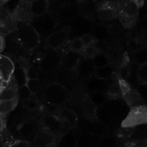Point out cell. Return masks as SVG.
Returning <instances> with one entry per match:
<instances>
[{"mask_svg": "<svg viewBox=\"0 0 147 147\" xmlns=\"http://www.w3.org/2000/svg\"><path fill=\"white\" fill-rule=\"evenodd\" d=\"M0 146H5V143H4L3 138L1 134H0Z\"/></svg>", "mask_w": 147, "mask_h": 147, "instance_id": "42", "label": "cell"}, {"mask_svg": "<svg viewBox=\"0 0 147 147\" xmlns=\"http://www.w3.org/2000/svg\"><path fill=\"white\" fill-rule=\"evenodd\" d=\"M30 1L31 0H20L11 13L13 17L17 22L30 23L33 20V16L30 12Z\"/></svg>", "mask_w": 147, "mask_h": 147, "instance_id": "9", "label": "cell"}, {"mask_svg": "<svg viewBox=\"0 0 147 147\" xmlns=\"http://www.w3.org/2000/svg\"><path fill=\"white\" fill-rule=\"evenodd\" d=\"M69 37V28H64L53 32L47 40V46L51 49H59L67 41Z\"/></svg>", "mask_w": 147, "mask_h": 147, "instance_id": "10", "label": "cell"}, {"mask_svg": "<svg viewBox=\"0 0 147 147\" xmlns=\"http://www.w3.org/2000/svg\"><path fill=\"white\" fill-rule=\"evenodd\" d=\"M26 71V76H27V79L29 78V79H35V78H38V73L36 71V70L33 67V66H30V65L25 69Z\"/></svg>", "mask_w": 147, "mask_h": 147, "instance_id": "36", "label": "cell"}, {"mask_svg": "<svg viewBox=\"0 0 147 147\" xmlns=\"http://www.w3.org/2000/svg\"><path fill=\"white\" fill-rule=\"evenodd\" d=\"M119 18L126 28H130L135 24L138 16L140 6L133 0H118Z\"/></svg>", "mask_w": 147, "mask_h": 147, "instance_id": "2", "label": "cell"}, {"mask_svg": "<svg viewBox=\"0 0 147 147\" xmlns=\"http://www.w3.org/2000/svg\"><path fill=\"white\" fill-rule=\"evenodd\" d=\"M138 80L140 84H147V63L141 65L138 70Z\"/></svg>", "mask_w": 147, "mask_h": 147, "instance_id": "32", "label": "cell"}, {"mask_svg": "<svg viewBox=\"0 0 147 147\" xmlns=\"http://www.w3.org/2000/svg\"><path fill=\"white\" fill-rule=\"evenodd\" d=\"M54 136L49 134L47 131L42 128V130L39 131L34 138V142L36 146H52V141H54Z\"/></svg>", "mask_w": 147, "mask_h": 147, "instance_id": "21", "label": "cell"}, {"mask_svg": "<svg viewBox=\"0 0 147 147\" xmlns=\"http://www.w3.org/2000/svg\"><path fill=\"white\" fill-rule=\"evenodd\" d=\"M92 62H93V65H95L96 68L97 67H102V66H105L107 65H109L110 64V61H109V57L103 53H97L92 59H91Z\"/></svg>", "mask_w": 147, "mask_h": 147, "instance_id": "26", "label": "cell"}, {"mask_svg": "<svg viewBox=\"0 0 147 147\" xmlns=\"http://www.w3.org/2000/svg\"><path fill=\"white\" fill-rule=\"evenodd\" d=\"M133 1H134L140 7H141V6L144 4V1H145V0H133Z\"/></svg>", "mask_w": 147, "mask_h": 147, "instance_id": "41", "label": "cell"}, {"mask_svg": "<svg viewBox=\"0 0 147 147\" xmlns=\"http://www.w3.org/2000/svg\"><path fill=\"white\" fill-rule=\"evenodd\" d=\"M48 0H31L30 1V12L33 17L43 15L49 9Z\"/></svg>", "mask_w": 147, "mask_h": 147, "instance_id": "17", "label": "cell"}, {"mask_svg": "<svg viewBox=\"0 0 147 147\" xmlns=\"http://www.w3.org/2000/svg\"><path fill=\"white\" fill-rule=\"evenodd\" d=\"M80 127L85 133L94 135H99L104 133L106 127L101 125L100 123H96L95 121H92L90 120H83L80 122Z\"/></svg>", "mask_w": 147, "mask_h": 147, "instance_id": "16", "label": "cell"}, {"mask_svg": "<svg viewBox=\"0 0 147 147\" xmlns=\"http://www.w3.org/2000/svg\"><path fill=\"white\" fill-rule=\"evenodd\" d=\"M140 28L142 29L143 32H146V16L144 17V19L141 21V23H140Z\"/></svg>", "mask_w": 147, "mask_h": 147, "instance_id": "39", "label": "cell"}, {"mask_svg": "<svg viewBox=\"0 0 147 147\" xmlns=\"http://www.w3.org/2000/svg\"><path fill=\"white\" fill-rule=\"evenodd\" d=\"M54 115H57L67 127L76 126V124L78 123V121L76 113L68 108L59 109L56 111V114H54Z\"/></svg>", "mask_w": 147, "mask_h": 147, "instance_id": "13", "label": "cell"}, {"mask_svg": "<svg viewBox=\"0 0 147 147\" xmlns=\"http://www.w3.org/2000/svg\"><path fill=\"white\" fill-rule=\"evenodd\" d=\"M59 142L57 144L58 146L60 147H77V135L72 133L65 132L59 138Z\"/></svg>", "mask_w": 147, "mask_h": 147, "instance_id": "22", "label": "cell"}, {"mask_svg": "<svg viewBox=\"0 0 147 147\" xmlns=\"http://www.w3.org/2000/svg\"><path fill=\"white\" fill-rule=\"evenodd\" d=\"M90 100H91V102L96 107L100 106V105H102V104L106 103L107 96L104 94V92H101V91L92 92V94L90 96Z\"/></svg>", "mask_w": 147, "mask_h": 147, "instance_id": "28", "label": "cell"}, {"mask_svg": "<svg viewBox=\"0 0 147 147\" xmlns=\"http://www.w3.org/2000/svg\"><path fill=\"white\" fill-rule=\"evenodd\" d=\"M32 96H34V94L30 91V90L27 87L26 84L21 86L18 88V90H17V97L19 99H21L22 101L25 100V99H28L29 97H31Z\"/></svg>", "mask_w": 147, "mask_h": 147, "instance_id": "31", "label": "cell"}, {"mask_svg": "<svg viewBox=\"0 0 147 147\" xmlns=\"http://www.w3.org/2000/svg\"><path fill=\"white\" fill-rule=\"evenodd\" d=\"M35 131V125L32 120H24L17 127V132L22 138L30 137Z\"/></svg>", "mask_w": 147, "mask_h": 147, "instance_id": "20", "label": "cell"}, {"mask_svg": "<svg viewBox=\"0 0 147 147\" xmlns=\"http://www.w3.org/2000/svg\"><path fill=\"white\" fill-rule=\"evenodd\" d=\"M81 52L83 53V56L84 57L89 58V59H92L97 53H99V50L96 47L95 43H93V44H90V45L84 46Z\"/></svg>", "mask_w": 147, "mask_h": 147, "instance_id": "29", "label": "cell"}, {"mask_svg": "<svg viewBox=\"0 0 147 147\" xmlns=\"http://www.w3.org/2000/svg\"><path fill=\"white\" fill-rule=\"evenodd\" d=\"M21 47L28 52L34 50L40 44V35L31 23H22L16 30Z\"/></svg>", "mask_w": 147, "mask_h": 147, "instance_id": "1", "label": "cell"}, {"mask_svg": "<svg viewBox=\"0 0 147 147\" xmlns=\"http://www.w3.org/2000/svg\"><path fill=\"white\" fill-rule=\"evenodd\" d=\"M5 127H6L5 121L3 119V117H0V134L5 129Z\"/></svg>", "mask_w": 147, "mask_h": 147, "instance_id": "40", "label": "cell"}, {"mask_svg": "<svg viewBox=\"0 0 147 147\" xmlns=\"http://www.w3.org/2000/svg\"><path fill=\"white\" fill-rule=\"evenodd\" d=\"M84 47V45L81 38H76L73 40H71L70 43V49L74 51V52L81 53Z\"/></svg>", "mask_w": 147, "mask_h": 147, "instance_id": "34", "label": "cell"}, {"mask_svg": "<svg viewBox=\"0 0 147 147\" xmlns=\"http://www.w3.org/2000/svg\"><path fill=\"white\" fill-rule=\"evenodd\" d=\"M68 97V92L65 87L59 83H53L47 85L43 93L44 101L50 106H61Z\"/></svg>", "mask_w": 147, "mask_h": 147, "instance_id": "3", "label": "cell"}, {"mask_svg": "<svg viewBox=\"0 0 147 147\" xmlns=\"http://www.w3.org/2000/svg\"><path fill=\"white\" fill-rule=\"evenodd\" d=\"M42 128L47 131L54 137L59 138L63 134L67 132L66 125L54 114H47L41 118Z\"/></svg>", "mask_w": 147, "mask_h": 147, "instance_id": "6", "label": "cell"}, {"mask_svg": "<svg viewBox=\"0 0 147 147\" xmlns=\"http://www.w3.org/2000/svg\"><path fill=\"white\" fill-rule=\"evenodd\" d=\"M115 73V69L114 67L109 64L105 66H102V67H97L95 69L94 71V76L102 78V79H110Z\"/></svg>", "mask_w": 147, "mask_h": 147, "instance_id": "23", "label": "cell"}, {"mask_svg": "<svg viewBox=\"0 0 147 147\" xmlns=\"http://www.w3.org/2000/svg\"><path fill=\"white\" fill-rule=\"evenodd\" d=\"M58 49H51L47 51L40 60V69L45 72H53L58 70L61 64L62 55L57 51Z\"/></svg>", "mask_w": 147, "mask_h": 147, "instance_id": "7", "label": "cell"}, {"mask_svg": "<svg viewBox=\"0 0 147 147\" xmlns=\"http://www.w3.org/2000/svg\"><path fill=\"white\" fill-rule=\"evenodd\" d=\"M81 40L84 43V46L86 45H90V44H93L95 43L96 40H95V37L90 35V34H84L82 37H81Z\"/></svg>", "mask_w": 147, "mask_h": 147, "instance_id": "38", "label": "cell"}, {"mask_svg": "<svg viewBox=\"0 0 147 147\" xmlns=\"http://www.w3.org/2000/svg\"><path fill=\"white\" fill-rule=\"evenodd\" d=\"M18 97H15L9 100H0V115L4 116L5 115L11 112L17 105Z\"/></svg>", "mask_w": 147, "mask_h": 147, "instance_id": "24", "label": "cell"}, {"mask_svg": "<svg viewBox=\"0 0 147 147\" xmlns=\"http://www.w3.org/2000/svg\"><path fill=\"white\" fill-rule=\"evenodd\" d=\"M10 15H11V13L9 11L8 9H6L3 6H0V23L2 22L5 21Z\"/></svg>", "mask_w": 147, "mask_h": 147, "instance_id": "37", "label": "cell"}, {"mask_svg": "<svg viewBox=\"0 0 147 147\" xmlns=\"http://www.w3.org/2000/svg\"><path fill=\"white\" fill-rule=\"evenodd\" d=\"M9 0H0V6H3V4H5Z\"/></svg>", "mask_w": 147, "mask_h": 147, "instance_id": "43", "label": "cell"}, {"mask_svg": "<svg viewBox=\"0 0 147 147\" xmlns=\"http://www.w3.org/2000/svg\"><path fill=\"white\" fill-rule=\"evenodd\" d=\"M30 23L40 36L48 37L53 32H54L56 28V22L54 18L47 12L34 17Z\"/></svg>", "mask_w": 147, "mask_h": 147, "instance_id": "4", "label": "cell"}, {"mask_svg": "<svg viewBox=\"0 0 147 147\" xmlns=\"http://www.w3.org/2000/svg\"><path fill=\"white\" fill-rule=\"evenodd\" d=\"M133 59L134 61L139 65L146 64L147 63V50L142 47L137 51L133 52Z\"/></svg>", "mask_w": 147, "mask_h": 147, "instance_id": "27", "label": "cell"}, {"mask_svg": "<svg viewBox=\"0 0 147 147\" xmlns=\"http://www.w3.org/2000/svg\"><path fill=\"white\" fill-rule=\"evenodd\" d=\"M17 84L12 77L11 79L0 90V100H9L17 97Z\"/></svg>", "mask_w": 147, "mask_h": 147, "instance_id": "15", "label": "cell"}, {"mask_svg": "<svg viewBox=\"0 0 147 147\" xmlns=\"http://www.w3.org/2000/svg\"><path fill=\"white\" fill-rule=\"evenodd\" d=\"M122 96L123 98L125 99L127 104L133 108V107H136V106H140V105H142L141 102L142 101L144 100L140 95L139 94V92L137 90H133L132 88L129 89L127 92L123 93L122 94Z\"/></svg>", "mask_w": 147, "mask_h": 147, "instance_id": "18", "label": "cell"}, {"mask_svg": "<svg viewBox=\"0 0 147 147\" xmlns=\"http://www.w3.org/2000/svg\"><path fill=\"white\" fill-rule=\"evenodd\" d=\"M127 47L128 48L132 51V52H134V51H137L140 48L143 47L142 44L140 41H139L138 40L136 39H130L127 42Z\"/></svg>", "mask_w": 147, "mask_h": 147, "instance_id": "35", "label": "cell"}, {"mask_svg": "<svg viewBox=\"0 0 147 147\" xmlns=\"http://www.w3.org/2000/svg\"><path fill=\"white\" fill-rule=\"evenodd\" d=\"M26 85L27 87L30 90V91L34 95L39 91L40 89V82L38 78L35 79H29L28 78L26 81Z\"/></svg>", "mask_w": 147, "mask_h": 147, "instance_id": "33", "label": "cell"}, {"mask_svg": "<svg viewBox=\"0 0 147 147\" xmlns=\"http://www.w3.org/2000/svg\"><path fill=\"white\" fill-rule=\"evenodd\" d=\"M12 77L15 79L18 88L22 86V85H24V84H26V81H27L26 71H25V69L22 66L20 65L16 69L15 67V70H14Z\"/></svg>", "mask_w": 147, "mask_h": 147, "instance_id": "25", "label": "cell"}, {"mask_svg": "<svg viewBox=\"0 0 147 147\" xmlns=\"http://www.w3.org/2000/svg\"><path fill=\"white\" fill-rule=\"evenodd\" d=\"M98 17L102 21H111L119 16V8L116 1L106 0L100 3L96 9Z\"/></svg>", "mask_w": 147, "mask_h": 147, "instance_id": "8", "label": "cell"}, {"mask_svg": "<svg viewBox=\"0 0 147 147\" xmlns=\"http://www.w3.org/2000/svg\"><path fill=\"white\" fill-rule=\"evenodd\" d=\"M109 85L106 79H102L95 76V78H90V81L88 83V88L90 91L96 92V91H101L105 92L108 90Z\"/></svg>", "mask_w": 147, "mask_h": 147, "instance_id": "19", "label": "cell"}, {"mask_svg": "<svg viewBox=\"0 0 147 147\" xmlns=\"http://www.w3.org/2000/svg\"><path fill=\"white\" fill-rule=\"evenodd\" d=\"M15 65L11 59L6 55L0 54V77L4 83H8L13 75Z\"/></svg>", "mask_w": 147, "mask_h": 147, "instance_id": "11", "label": "cell"}, {"mask_svg": "<svg viewBox=\"0 0 147 147\" xmlns=\"http://www.w3.org/2000/svg\"><path fill=\"white\" fill-rule=\"evenodd\" d=\"M147 121V110L145 104L133 107L123 121L121 126L123 128L136 127L139 125L146 124Z\"/></svg>", "mask_w": 147, "mask_h": 147, "instance_id": "5", "label": "cell"}, {"mask_svg": "<svg viewBox=\"0 0 147 147\" xmlns=\"http://www.w3.org/2000/svg\"><path fill=\"white\" fill-rule=\"evenodd\" d=\"M22 106L24 108H26L27 109H28L29 111H34L40 108V104H39L38 101L33 96L28 99L22 101Z\"/></svg>", "mask_w": 147, "mask_h": 147, "instance_id": "30", "label": "cell"}, {"mask_svg": "<svg viewBox=\"0 0 147 147\" xmlns=\"http://www.w3.org/2000/svg\"><path fill=\"white\" fill-rule=\"evenodd\" d=\"M78 74L82 78H90L94 75L95 71V65H93V62L91 59L89 58H81L79 60L78 65Z\"/></svg>", "mask_w": 147, "mask_h": 147, "instance_id": "12", "label": "cell"}, {"mask_svg": "<svg viewBox=\"0 0 147 147\" xmlns=\"http://www.w3.org/2000/svg\"><path fill=\"white\" fill-rule=\"evenodd\" d=\"M81 58L82 55H80L78 52L70 50L64 56H62L60 65H62V66L67 70H73L77 67Z\"/></svg>", "mask_w": 147, "mask_h": 147, "instance_id": "14", "label": "cell"}]
</instances>
